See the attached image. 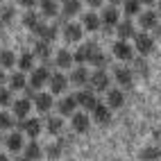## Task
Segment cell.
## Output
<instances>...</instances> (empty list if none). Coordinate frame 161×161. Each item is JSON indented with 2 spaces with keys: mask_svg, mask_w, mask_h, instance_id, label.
Listing matches in <instances>:
<instances>
[{
  "mask_svg": "<svg viewBox=\"0 0 161 161\" xmlns=\"http://www.w3.org/2000/svg\"><path fill=\"white\" fill-rule=\"evenodd\" d=\"M9 104H14L12 89H3V86H0V107H9Z\"/></svg>",
  "mask_w": 161,
  "mask_h": 161,
  "instance_id": "obj_39",
  "label": "cell"
},
{
  "mask_svg": "<svg viewBox=\"0 0 161 161\" xmlns=\"http://www.w3.org/2000/svg\"><path fill=\"white\" fill-rule=\"evenodd\" d=\"M32 104H34V100H30V98H18V100H14V104H12L14 118H18V120H25V118H30Z\"/></svg>",
  "mask_w": 161,
  "mask_h": 161,
  "instance_id": "obj_14",
  "label": "cell"
},
{
  "mask_svg": "<svg viewBox=\"0 0 161 161\" xmlns=\"http://www.w3.org/2000/svg\"><path fill=\"white\" fill-rule=\"evenodd\" d=\"M7 82V75H5V68H0V86Z\"/></svg>",
  "mask_w": 161,
  "mask_h": 161,
  "instance_id": "obj_45",
  "label": "cell"
},
{
  "mask_svg": "<svg viewBox=\"0 0 161 161\" xmlns=\"http://www.w3.org/2000/svg\"><path fill=\"white\" fill-rule=\"evenodd\" d=\"M159 14H157V9H143L141 14H138V27H141L143 32H152L157 25H159Z\"/></svg>",
  "mask_w": 161,
  "mask_h": 161,
  "instance_id": "obj_10",
  "label": "cell"
},
{
  "mask_svg": "<svg viewBox=\"0 0 161 161\" xmlns=\"http://www.w3.org/2000/svg\"><path fill=\"white\" fill-rule=\"evenodd\" d=\"M82 27H84V32H98L102 27V18L93 12H86L82 16Z\"/></svg>",
  "mask_w": 161,
  "mask_h": 161,
  "instance_id": "obj_26",
  "label": "cell"
},
{
  "mask_svg": "<svg viewBox=\"0 0 161 161\" xmlns=\"http://www.w3.org/2000/svg\"><path fill=\"white\" fill-rule=\"evenodd\" d=\"M89 86L95 91V93H102V91H109L111 89V77L104 68H95L91 73V80H89Z\"/></svg>",
  "mask_w": 161,
  "mask_h": 161,
  "instance_id": "obj_2",
  "label": "cell"
},
{
  "mask_svg": "<svg viewBox=\"0 0 161 161\" xmlns=\"http://www.w3.org/2000/svg\"><path fill=\"white\" fill-rule=\"evenodd\" d=\"M50 75H52V73H50V66H48V64H46V66H39V68H34V70L30 73L27 84H30L34 91H41V89L50 82Z\"/></svg>",
  "mask_w": 161,
  "mask_h": 161,
  "instance_id": "obj_3",
  "label": "cell"
},
{
  "mask_svg": "<svg viewBox=\"0 0 161 161\" xmlns=\"http://www.w3.org/2000/svg\"><path fill=\"white\" fill-rule=\"evenodd\" d=\"M123 12H125L127 18L138 16L143 12V3H141V0H123Z\"/></svg>",
  "mask_w": 161,
  "mask_h": 161,
  "instance_id": "obj_33",
  "label": "cell"
},
{
  "mask_svg": "<svg viewBox=\"0 0 161 161\" xmlns=\"http://www.w3.org/2000/svg\"><path fill=\"white\" fill-rule=\"evenodd\" d=\"M39 12H41L43 18H59L61 16L59 0H41L39 3Z\"/></svg>",
  "mask_w": 161,
  "mask_h": 161,
  "instance_id": "obj_18",
  "label": "cell"
},
{
  "mask_svg": "<svg viewBox=\"0 0 161 161\" xmlns=\"http://www.w3.org/2000/svg\"><path fill=\"white\" fill-rule=\"evenodd\" d=\"M75 98H77V104L82 107L84 111H93V107L100 102V100H98V93H95L91 86H84V89H80L77 93H75Z\"/></svg>",
  "mask_w": 161,
  "mask_h": 161,
  "instance_id": "obj_6",
  "label": "cell"
},
{
  "mask_svg": "<svg viewBox=\"0 0 161 161\" xmlns=\"http://www.w3.org/2000/svg\"><path fill=\"white\" fill-rule=\"evenodd\" d=\"M134 73H138V75H147V61L143 59V57H138V59H134Z\"/></svg>",
  "mask_w": 161,
  "mask_h": 161,
  "instance_id": "obj_41",
  "label": "cell"
},
{
  "mask_svg": "<svg viewBox=\"0 0 161 161\" xmlns=\"http://www.w3.org/2000/svg\"><path fill=\"white\" fill-rule=\"evenodd\" d=\"M46 157L48 159H59L61 157V143H50L46 147Z\"/></svg>",
  "mask_w": 161,
  "mask_h": 161,
  "instance_id": "obj_40",
  "label": "cell"
},
{
  "mask_svg": "<svg viewBox=\"0 0 161 161\" xmlns=\"http://www.w3.org/2000/svg\"><path fill=\"white\" fill-rule=\"evenodd\" d=\"M0 9H3V0H0Z\"/></svg>",
  "mask_w": 161,
  "mask_h": 161,
  "instance_id": "obj_52",
  "label": "cell"
},
{
  "mask_svg": "<svg viewBox=\"0 0 161 161\" xmlns=\"http://www.w3.org/2000/svg\"><path fill=\"white\" fill-rule=\"evenodd\" d=\"M111 111H114V109H111L107 102H98V104L93 107V111H91V118H93L98 125H107V123L111 120Z\"/></svg>",
  "mask_w": 161,
  "mask_h": 161,
  "instance_id": "obj_17",
  "label": "cell"
},
{
  "mask_svg": "<svg viewBox=\"0 0 161 161\" xmlns=\"http://www.w3.org/2000/svg\"><path fill=\"white\" fill-rule=\"evenodd\" d=\"M109 5H123V0H109Z\"/></svg>",
  "mask_w": 161,
  "mask_h": 161,
  "instance_id": "obj_48",
  "label": "cell"
},
{
  "mask_svg": "<svg viewBox=\"0 0 161 161\" xmlns=\"http://www.w3.org/2000/svg\"><path fill=\"white\" fill-rule=\"evenodd\" d=\"M86 5H89L91 9H100V7L104 5V0H86Z\"/></svg>",
  "mask_w": 161,
  "mask_h": 161,
  "instance_id": "obj_43",
  "label": "cell"
},
{
  "mask_svg": "<svg viewBox=\"0 0 161 161\" xmlns=\"http://www.w3.org/2000/svg\"><path fill=\"white\" fill-rule=\"evenodd\" d=\"M77 98H75V95H64V98L57 102V111H59V116H73L75 111H77Z\"/></svg>",
  "mask_w": 161,
  "mask_h": 161,
  "instance_id": "obj_19",
  "label": "cell"
},
{
  "mask_svg": "<svg viewBox=\"0 0 161 161\" xmlns=\"http://www.w3.org/2000/svg\"><path fill=\"white\" fill-rule=\"evenodd\" d=\"M0 161H9V157H7V154H3V152H0Z\"/></svg>",
  "mask_w": 161,
  "mask_h": 161,
  "instance_id": "obj_49",
  "label": "cell"
},
{
  "mask_svg": "<svg viewBox=\"0 0 161 161\" xmlns=\"http://www.w3.org/2000/svg\"><path fill=\"white\" fill-rule=\"evenodd\" d=\"M68 84H70V82H68V77H66L64 73H52L48 86H50V93H52V95H61V93H66Z\"/></svg>",
  "mask_w": 161,
  "mask_h": 161,
  "instance_id": "obj_15",
  "label": "cell"
},
{
  "mask_svg": "<svg viewBox=\"0 0 161 161\" xmlns=\"http://www.w3.org/2000/svg\"><path fill=\"white\" fill-rule=\"evenodd\" d=\"M152 36H154V39H161V23H159V25L152 30Z\"/></svg>",
  "mask_w": 161,
  "mask_h": 161,
  "instance_id": "obj_44",
  "label": "cell"
},
{
  "mask_svg": "<svg viewBox=\"0 0 161 161\" xmlns=\"http://www.w3.org/2000/svg\"><path fill=\"white\" fill-rule=\"evenodd\" d=\"M18 5L25 7V9H34V7L39 5V0H18Z\"/></svg>",
  "mask_w": 161,
  "mask_h": 161,
  "instance_id": "obj_42",
  "label": "cell"
},
{
  "mask_svg": "<svg viewBox=\"0 0 161 161\" xmlns=\"http://www.w3.org/2000/svg\"><path fill=\"white\" fill-rule=\"evenodd\" d=\"M14 18H16V9L9 7V5H3V9H0V20L7 25V23H12Z\"/></svg>",
  "mask_w": 161,
  "mask_h": 161,
  "instance_id": "obj_36",
  "label": "cell"
},
{
  "mask_svg": "<svg viewBox=\"0 0 161 161\" xmlns=\"http://www.w3.org/2000/svg\"><path fill=\"white\" fill-rule=\"evenodd\" d=\"M91 120L93 118L86 111H75L70 116V127H73V132H77V134H86L89 127H91Z\"/></svg>",
  "mask_w": 161,
  "mask_h": 161,
  "instance_id": "obj_12",
  "label": "cell"
},
{
  "mask_svg": "<svg viewBox=\"0 0 161 161\" xmlns=\"http://www.w3.org/2000/svg\"><path fill=\"white\" fill-rule=\"evenodd\" d=\"M136 25L132 23V18H125V20H120V23L116 25V34H118V39H123V41H130V39H134L136 36Z\"/></svg>",
  "mask_w": 161,
  "mask_h": 161,
  "instance_id": "obj_20",
  "label": "cell"
},
{
  "mask_svg": "<svg viewBox=\"0 0 161 161\" xmlns=\"http://www.w3.org/2000/svg\"><path fill=\"white\" fill-rule=\"evenodd\" d=\"M59 3H66V0H59Z\"/></svg>",
  "mask_w": 161,
  "mask_h": 161,
  "instance_id": "obj_53",
  "label": "cell"
},
{
  "mask_svg": "<svg viewBox=\"0 0 161 161\" xmlns=\"http://www.w3.org/2000/svg\"><path fill=\"white\" fill-rule=\"evenodd\" d=\"M9 89L12 91H25L27 89V77H25L23 70H18V73H14L12 77H9Z\"/></svg>",
  "mask_w": 161,
  "mask_h": 161,
  "instance_id": "obj_34",
  "label": "cell"
},
{
  "mask_svg": "<svg viewBox=\"0 0 161 161\" xmlns=\"http://www.w3.org/2000/svg\"><path fill=\"white\" fill-rule=\"evenodd\" d=\"M14 114H7V111H0V132H5V130H12L14 127Z\"/></svg>",
  "mask_w": 161,
  "mask_h": 161,
  "instance_id": "obj_35",
  "label": "cell"
},
{
  "mask_svg": "<svg viewBox=\"0 0 161 161\" xmlns=\"http://www.w3.org/2000/svg\"><path fill=\"white\" fill-rule=\"evenodd\" d=\"M52 104H55V100H52V93H36L34 95V107L39 114H48L52 109Z\"/></svg>",
  "mask_w": 161,
  "mask_h": 161,
  "instance_id": "obj_25",
  "label": "cell"
},
{
  "mask_svg": "<svg viewBox=\"0 0 161 161\" xmlns=\"http://www.w3.org/2000/svg\"><path fill=\"white\" fill-rule=\"evenodd\" d=\"M100 50V46H95L93 41H86V43H82L77 50L73 52V57H75V64H91V59L95 57V52Z\"/></svg>",
  "mask_w": 161,
  "mask_h": 161,
  "instance_id": "obj_7",
  "label": "cell"
},
{
  "mask_svg": "<svg viewBox=\"0 0 161 161\" xmlns=\"http://www.w3.org/2000/svg\"><path fill=\"white\" fill-rule=\"evenodd\" d=\"M89 80H91V73L86 66H75L68 75V82L73 84V86H77V89H84V86H89Z\"/></svg>",
  "mask_w": 161,
  "mask_h": 161,
  "instance_id": "obj_11",
  "label": "cell"
},
{
  "mask_svg": "<svg viewBox=\"0 0 161 161\" xmlns=\"http://www.w3.org/2000/svg\"><path fill=\"white\" fill-rule=\"evenodd\" d=\"M157 14H159V18H161V0H157Z\"/></svg>",
  "mask_w": 161,
  "mask_h": 161,
  "instance_id": "obj_47",
  "label": "cell"
},
{
  "mask_svg": "<svg viewBox=\"0 0 161 161\" xmlns=\"http://www.w3.org/2000/svg\"><path fill=\"white\" fill-rule=\"evenodd\" d=\"M32 52H34V57L36 59H41V61H50V57H52V43H48V41H43V39H39L36 43H34V48H32Z\"/></svg>",
  "mask_w": 161,
  "mask_h": 161,
  "instance_id": "obj_23",
  "label": "cell"
},
{
  "mask_svg": "<svg viewBox=\"0 0 161 161\" xmlns=\"http://www.w3.org/2000/svg\"><path fill=\"white\" fill-rule=\"evenodd\" d=\"M46 154V150L36 143V138H32L30 143H25V150H23V157L30 159V161H41V157Z\"/></svg>",
  "mask_w": 161,
  "mask_h": 161,
  "instance_id": "obj_24",
  "label": "cell"
},
{
  "mask_svg": "<svg viewBox=\"0 0 161 161\" xmlns=\"http://www.w3.org/2000/svg\"><path fill=\"white\" fill-rule=\"evenodd\" d=\"M18 130L23 132L25 136H30V138H36L41 134V130H43V125H41L39 118H25V120L18 123Z\"/></svg>",
  "mask_w": 161,
  "mask_h": 161,
  "instance_id": "obj_16",
  "label": "cell"
},
{
  "mask_svg": "<svg viewBox=\"0 0 161 161\" xmlns=\"http://www.w3.org/2000/svg\"><path fill=\"white\" fill-rule=\"evenodd\" d=\"M107 104L111 107V109H120V107L125 104V93H123V89H109L107 91V100H104Z\"/></svg>",
  "mask_w": 161,
  "mask_h": 161,
  "instance_id": "obj_27",
  "label": "cell"
},
{
  "mask_svg": "<svg viewBox=\"0 0 161 161\" xmlns=\"http://www.w3.org/2000/svg\"><path fill=\"white\" fill-rule=\"evenodd\" d=\"M134 41V50L138 52L141 57H147V55H152L154 52V43H157V39L150 34V32H136V36L132 39Z\"/></svg>",
  "mask_w": 161,
  "mask_h": 161,
  "instance_id": "obj_1",
  "label": "cell"
},
{
  "mask_svg": "<svg viewBox=\"0 0 161 161\" xmlns=\"http://www.w3.org/2000/svg\"><path fill=\"white\" fill-rule=\"evenodd\" d=\"M14 161H30V159H25V157H18V159H14Z\"/></svg>",
  "mask_w": 161,
  "mask_h": 161,
  "instance_id": "obj_50",
  "label": "cell"
},
{
  "mask_svg": "<svg viewBox=\"0 0 161 161\" xmlns=\"http://www.w3.org/2000/svg\"><path fill=\"white\" fill-rule=\"evenodd\" d=\"M111 52H114V57L118 61H134V43H130V41H123V39H118L116 43L111 46Z\"/></svg>",
  "mask_w": 161,
  "mask_h": 161,
  "instance_id": "obj_5",
  "label": "cell"
},
{
  "mask_svg": "<svg viewBox=\"0 0 161 161\" xmlns=\"http://www.w3.org/2000/svg\"><path fill=\"white\" fill-rule=\"evenodd\" d=\"M46 130L50 136H59L64 132V116H48L46 118Z\"/></svg>",
  "mask_w": 161,
  "mask_h": 161,
  "instance_id": "obj_28",
  "label": "cell"
},
{
  "mask_svg": "<svg viewBox=\"0 0 161 161\" xmlns=\"http://www.w3.org/2000/svg\"><path fill=\"white\" fill-rule=\"evenodd\" d=\"M161 157V150L159 147H145L143 152H141V159L143 161H157Z\"/></svg>",
  "mask_w": 161,
  "mask_h": 161,
  "instance_id": "obj_38",
  "label": "cell"
},
{
  "mask_svg": "<svg viewBox=\"0 0 161 161\" xmlns=\"http://www.w3.org/2000/svg\"><path fill=\"white\" fill-rule=\"evenodd\" d=\"M0 143H3V138H0Z\"/></svg>",
  "mask_w": 161,
  "mask_h": 161,
  "instance_id": "obj_54",
  "label": "cell"
},
{
  "mask_svg": "<svg viewBox=\"0 0 161 161\" xmlns=\"http://www.w3.org/2000/svg\"><path fill=\"white\" fill-rule=\"evenodd\" d=\"M3 25H5V23H3V20H0V34H3Z\"/></svg>",
  "mask_w": 161,
  "mask_h": 161,
  "instance_id": "obj_51",
  "label": "cell"
},
{
  "mask_svg": "<svg viewBox=\"0 0 161 161\" xmlns=\"http://www.w3.org/2000/svg\"><path fill=\"white\" fill-rule=\"evenodd\" d=\"M114 82L120 89H130L134 84V68H130V66H116L114 68Z\"/></svg>",
  "mask_w": 161,
  "mask_h": 161,
  "instance_id": "obj_9",
  "label": "cell"
},
{
  "mask_svg": "<svg viewBox=\"0 0 161 161\" xmlns=\"http://www.w3.org/2000/svg\"><path fill=\"white\" fill-rule=\"evenodd\" d=\"M36 36L43 39V41H48V43H55L57 36H59V25H57V23H52V25H46V23H43V27L39 30Z\"/></svg>",
  "mask_w": 161,
  "mask_h": 161,
  "instance_id": "obj_31",
  "label": "cell"
},
{
  "mask_svg": "<svg viewBox=\"0 0 161 161\" xmlns=\"http://www.w3.org/2000/svg\"><path fill=\"white\" fill-rule=\"evenodd\" d=\"M16 64H18V55L14 50H0V68L9 70V68H14Z\"/></svg>",
  "mask_w": 161,
  "mask_h": 161,
  "instance_id": "obj_32",
  "label": "cell"
},
{
  "mask_svg": "<svg viewBox=\"0 0 161 161\" xmlns=\"http://www.w3.org/2000/svg\"><path fill=\"white\" fill-rule=\"evenodd\" d=\"M23 25L32 32V34H39V30L43 27V16H41V12H34V9H27V12L23 14Z\"/></svg>",
  "mask_w": 161,
  "mask_h": 161,
  "instance_id": "obj_13",
  "label": "cell"
},
{
  "mask_svg": "<svg viewBox=\"0 0 161 161\" xmlns=\"http://www.w3.org/2000/svg\"><path fill=\"white\" fill-rule=\"evenodd\" d=\"M107 64H109V55H104L102 50H98L95 57L91 59V66H95V68H107Z\"/></svg>",
  "mask_w": 161,
  "mask_h": 161,
  "instance_id": "obj_37",
  "label": "cell"
},
{
  "mask_svg": "<svg viewBox=\"0 0 161 161\" xmlns=\"http://www.w3.org/2000/svg\"><path fill=\"white\" fill-rule=\"evenodd\" d=\"M100 18H102V30L107 34H111V30H116V25L120 23V12L116 9V5H109V7L102 9Z\"/></svg>",
  "mask_w": 161,
  "mask_h": 161,
  "instance_id": "obj_4",
  "label": "cell"
},
{
  "mask_svg": "<svg viewBox=\"0 0 161 161\" xmlns=\"http://www.w3.org/2000/svg\"><path fill=\"white\" fill-rule=\"evenodd\" d=\"M82 12V0H66L61 5V18H75Z\"/></svg>",
  "mask_w": 161,
  "mask_h": 161,
  "instance_id": "obj_30",
  "label": "cell"
},
{
  "mask_svg": "<svg viewBox=\"0 0 161 161\" xmlns=\"http://www.w3.org/2000/svg\"><path fill=\"white\" fill-rule=\"evenodd\" d=\"M143 3V7H152V5H157V0H141Z\"/></svg>",
  "mask_w": 161,
  "mask_h": 161,
  "instance_id": "obj_46",
  "label": "cell"
},
{
  "mask_svg": "<svg viewBox=\"0 0 161 161\" xmlns=\"http://www.w3.org/2000/svg\"><path fill=\"white\" fill-rule=\"evenodd\" d=\"M5 145L9 152H23L25 150V134L23 132H12L5 138Z\"/></svg>",
  "mask_w": 161,
  "mask_h": 161,
  "instance_id": "obj_22",
  "label": "cell"
},
{
  "mask_svg": "<svg viewBox=\"0 0 161 161\" xmlns=\"http://www.w3.org/2000/svg\"><path fill=\"white\" fill-rule=\"evenodd\" d=\"M52 64H55L57 68L66 70V68H73V66H75V57H73L70 50L61 48V50H57V55H55V59H52Z\"/></svg>",
  "mask_w": 161,
  "mask_h": 161,
  "instance_id": "obj_21",
  "label": "cell"
},
{
  "mask_svg": "<svg viewBox=\"0 0 161 161\" xmlns=\"http://www.w3.org/2000/svg\"><path fill=\"white\" fill-rule=\"evenodd\" d=\"M61 36L66 43H80L84 36V27L82 23H64L61 25Z\"/></svg>",
  "mask_w": 161,
  "mask_h": 161,
  "instance_id": "obj_8",
  "label": "cell"
},
{
  "mask_svg": "<svg viewBox=\"0 0 161 161\" xmlns=\"http://www.w3.org/2000/svg\"><path fill=\"white\" fill-rule=\"evenodd\" d=\"M34 52H30V50H25V52H20L18 55V70H23V73H32L34 70Z\"/></svg>",
  "mask_w": 161,
  "mask_h": 161,
  "instance_id": "obj_29",
  "label": "cell"
}]
</instances>
